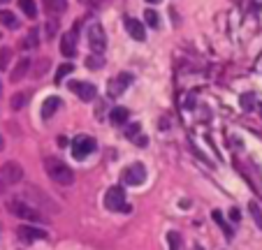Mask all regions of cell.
<instances>
[{
	"mask_svg": "<svg viewBox=\"0 0 262 250\" xmlns=\"http://www.w3.org/2000/svg\"><path fill=\"white\" fill-rule=\"evenodd\" d=\"M0 90H2V83H0Z\"/></svg>",
	"mask_w": 262,
	"mask_h": 250,
	"instance_id": "cell-34",
	"label": "cell"
},
{
	"mask_svg": "<svg viewBox=\"0 0 262 250\" xmlns=\"http://www.w3.org/2000/svg\"><path fill=\"white\" fill-rule=\"evenodd\" d=\"M105 209L121 211V213H130L132 211V206L126 204V190L121 185H114V188L107 190V195H105Z\"/></svg>",
	"mask_w": 262,
	"mask_h": 250,
	"instance_id": "cell-3",
	"label": "cell"
},
{
	"mask_svg": "<svg viewBox=\"0 0 262 250\" xmlns=\"http://www.w3.org/2000/svg\"><path fill=\"white\" fill-rule=\"evenodd\" d=\"M167 244H169V250H181V237H179V232H167Z\"/></svg>",
	"mask_w": 262,
	"mask_h": 250,
	"instance_id": "cell-23",
	"label": "cell"
},
{
	"mask_svg": "<svg viewBox=\"0 0 262 250\" xmlns=\"http://www.w3.org/2000/svg\"><path fill=\"white\" fill-rule=\"evenodd\" d=\"M67 88L72 90V93H77V97L84 102H93L95 97H98V88L93 86V83H86V82H70L67 83Z\"/></svg>",
	"mask_w": 262,
	"mask_h": 250,
	"instance_id": "cell-8",
	"label": "cell"
},
{
	"mask_svg": "<svg viewBox=\"0 0 262 250\" xmlns=\"http://www.w3.org/2000/svg\"><path fill=\"white\" fill-rule=\"evenodd\" d=\"M61 54L65 58H74L77 56V33H67L61 37Z\"/></svg>",
	"mask_w": 262,
	"mask_h": 250,
	"instance_id": "cell-11",
	"label": "cell"
},
{
	"mask_svg": "<svg viewBox=\"0 0 262 250\" xmlns=\"http://www.w3.org/2000/svg\"><path fill=\"white\" fill-rule=\"evenodd\" d=\"M47 14H63L67 9V0H42Z\"/></svg>",
	"mask_w": 262,
	"mask_h": 250,
	"instance_id": "cell-15",
	"label": "cell"
},
{
	"mask_svg": "<svg viewBox=\"0 0 262 250\" xmlns=\"http://www.w3.org/2000/svg\"><path fill=\"white\" fill-rule=\"evenodd\" d=\"M249 209H251V216H253L256 225L262 230V211H260V206H258V202H251V204H249Z\"/></svg>",
	"mask_w": 262,
	"mask_h": 250,
	"instance_id": "cell-25",
	"label": "cell"
},
{
	"mask_svg": "<svg viewBox=\"0 0 262 250\" xmlns=\"http://www.w3.org/2000/svg\"><path fill=\"white\" fill-rule=\"evenodd\" d=\"M37 44H40V33H37V28H33V30L26 35V40H23L21 47H23V49H35Z\"/></svg>",
	"mask_w": 262,
	"mask_h": 250,
	"instance_id": "cell-20",
	"label": "cell"
},
{
	"mask_svg": "<svg viewBox=\"0 0 262 250\" xmlns=\"http://www.w3.org/2000/svg\"><path fill=\"white\" fill-rule=\"evenodd\" d=\"M148 5H158V2H162V0H146Z\"/></svg>",
	"mask_w": 262,
	"mask_h": 250,
	"instance_id": "cell-32",
	"label": "cell"
},
{
	"mask_svg": "<svg viewBox=\"0 0 262 250\" xmlns=\"http://www.w3.org/2000/svg\"><path fill=\"white\" fill-rule=\"evenodd\" d=\"M230 220H232V223H239V220H242V211H239V209H230Z\"/></svg>",
	"mask_w": 262,
	"mask_h": 250,
	"instance_id": "cell-31",
	"label": "cell"
},
{
	"mask_svg": "<svg viewBox=\"0 0 262 250\" xmlns=\"http://www.w3.org/2000/svg\"><path fill=\"white\" fill-rule=\"evenodd\" d=\"M7 209H9L12 216L23 218V220H33V223H49V218L42 216L40 209H35V206L26 204L23 199H9V202H7Z\"/></svg>",
	"mask_w": 262,
	"mask_h": 250,
	"instance_id": "cell-2",
	"label": "cell"
},
{
	"mask_svg": "<svg viewBox=\"0 0 262 250\" xmlns=\"http://www.w3.org/2000/svg\"><path fill=\"white\" fill-rule=\"evenodd\" d=\"M0 2H5V0H0Z\"/></svg>",
	"mask_w": 262,
	"mask_h": 250,
	"instance_id": "cell-35",
	"label": "cell"
},
{
	"mask_svg": "<svg viewBox=\"0 0 262 250\" xmlns=\"http://www.w3.org/2000/svg\"><path fill=\"white\" fill-rule=\"evenodd\" d=\"M95 149H98V144H95L93 137H88V135H79L72 142V156L77 158V160H86Z\"/></svg>",
	"mask_w": 262,
	"mask_h": 250,
	"instance_id": "cell-5",
	"label": "cell"
},
{
	"mask_svg": "<svg viewBox=\"0 0 262 250\" xmlns=\"http://www.w3.org/2000/svg\"><path fill=\"white\" fill-rule=\"evenodd\" d=\"M58 30H61V23H58V21H54V19L47 21V37L49 40H54Z\"/></svg>",
	"mask_w": 262,
	"mask_h": 250,
	"instance_id": "cell-28",
	"label": "cell"
},
{
	"mask_svg": "<svg viewBox=\"0 0 262 250\" xmlns=\"http://www.w3.org/2000/svg\"><path fill=\"white\" fill-rule=\"evenodd\" d=\"M144 181H146V167L141 163H134L123 169V183L126 185H141Z\"/></svg>",
	"mask_w": 262,
	"mask_h": 250,
	"instance_id": "cell-6",
	"label": "cell"
},
{
	"mask_svg": "<svg viewBox=\"0 0 262 250\" xmlns=\"http://www.w3.org/2000/svg\"><path fill=\"white\" fill-rule=\"evenodd\" d=\"M214 220H216L218 225H221L223 230H225V234H228V237H232V234H235V232H232V227L228 225V220L223 218V213H221V211H214Z\"/></svg>",
	"mask_w": 262,
	"mask_h": 250,
	"instance_id": "cell-24",
	"label": "cell"
},
{
	"mask_svg": "<svg viewBox=\"0 0 262 250\" xmlns=\"http://www.w3.org/2000/svg\"><path fill=\"white\" fill-rule=\"evenodd\" d=\"M9 58H12V49L2 47V49H0V70H7V65H9Z\"/></svg>",
	"mask_w": 262,
	"mask_h": 250,
	"instance_id": "cell-27",
	"label": "cell"
},
{
	"mask_svg": "<svg viewBox=\"0 0 262 250\" xmlns=\"http://www.w3.org/2000/svg\"><path fill=\"white\" fill-rule=\"evenodd\" d=\"M19 7L28 19H35V16H37V5H35V0H19Z\"/></svg>",
	"mask_w": 262,
	"mask_h": 250,
	"instance_id": "cell-19",
	"label": "cell"
},
{
	"mask_svg": "<svg viewBox=\"0 0 262 250\" xmlns=\"http://www.w3.org/2000/svg\"><path fill=\"white\" fill-rule=\"evenodd\" d=\"M239 104H242V109L251 111V109H253V104H256V100H253V95H251V93H246V95H242V100H239Z\"/></svg>",
	"mask_w": 262,
	"mask_h": 250,
	"instance_id": "cell-30",
	"label": "cell"
},
{
	"mask_svg": "<svg viewBox=\"0 0 262 250\" xmlns=\"http://www.w3.org/2000/svg\"><path fill=\"white\" fill-rule=\"evenodd\" d=\"M44 167H47L49 178L54 183H58V185H70V183L74 181V171L67 167L63 160H58V158H47V160H44Z\"/></svg>",
	"mask_w": 262,
	"mask_h": 250,
	"instance_id": "cell-1",
	"label": "cell"
},
{
	"mask_svg": "<svg viewBox=\"0 0 262 250\" xmlns=\"http://www.w3.org/2000/svg\"><path fill=\"white\" fill-rule=\"evenodd\" d=\"M86 68L88 70H102V68H105V61H102L100 56H88V58H86Z\"/></svg>",
	"mask_w": 262,
	"mask_h": 250,
	"instance_id": "cell-26",
	"label": "cell"
},
{
	"mask_svg": "<svg viewBox=\"0 0 262 250\" xmlns=\"http://www.w3.org/2000/svg\"><path fill=\"white\" fill-rule=\"evenodd\" d=\"M128 118H130V111L126 107H114L109 111V121L114 123V125H123Z\"/></svg>",
	"mask_w": 262,
	"mask_h": 250,
	"instance_id": "cell-17",
	"label": "cell"
},
{
	"mask_svg": "<svg viewBox=\"0 0 262 250\" xmlns=\"http://www.w3.org/2000/svg\"><path fill=\"white\" fill-rule=\"evenodd\" d=\"M126 30H128V35L132 37L134 42H144V37H146V30H144V23L137 19H126Z\"/></svg>",
	"mask_w": 262,
	"mask_h": 250,
	"instance_id": "cell-12",
	"label": "cell"
},
{
	"mask_svg": "<svg viewBox=\"0 0 262 250\" xmlns=\"http://www.w3.org/2000/svg\"><path fill=\"white\" fill-rule=\"evenodd\" d=\"M132 83V75H128V72H123V75H119L116 79H112L109 82V86H107V93H109V97H119V95L126 90V88Z\"/></svg>",
	"mask_w": 262,
	"mask_h": 250,
	"instance_id": "cell-9",
	"label": "cell"
},
{
	"mask_svg": "<svg viewBox=\"0 0 262 250\" xmlns=\"http://www.w3.org/2000/svg\"><path fill=\"white\" fill-rule=\"evenodd\" d=\"M16 234H19V239L23 241V244H33V241H37V239H47V232L40 230V227H30V225L19 227Z\"/></svg>",
	"mask_w": 262,
	"mask_h": 250,
	"instance_id": "cell-10",
	"label": "cell"
},
{
	"mask_svg": "<svg viewBox=\"0 0 262 250\" xmlns=\"http://www.w3.org/2000/svg\"><path fill=\"white\" fill-rule=\"evenodd\" d=\"M86 37H88V47L93 49V54H102V51L107 49V35H105V28H102L98 21L88 23Z\"/></svg>",
	"mask_w": 262,
	"mask_h": 250,
	"instance_id": "cell-4",
	"label": "cell"
},
{
	"mask_svg": "<svg viewBox=\"0 0 262 250\" xmlns=\"http://www.w3.org/2000/svg\"><path fill=\"white\" fill-rule=\"evenodd\" d=\"M144 21H146L151 28H158V26H160V16L155 14V9H146V12H144Z\"/></svg>",
	"mask_w": 262,
	"mask_h": 250,
	"instance_id": "cell-22",
	"label": "cell"
},
{
	"mask_svg": "<svg viewBox=\"0 0 262 250\" xmlns=\"http://www.w3.org/2000/svg\"><path fill=\"white\" fill-rule=\"evenodd\" d=\"M126 139H130V142H134L137 146H146L148 139L144 135H141V128H139V123H132L128 130H126Z\"/></svg>",
	"mask_w": 262,
	"mask_h": 250,
	"instance_id": "cell-14",
	"label": "cell"
},
{
	"mask_svg": "<svg viewBox=\"0 0 262 250\" xmlns=\"http://www.w3.org/2000/svg\"><path fill=\"white\" fill-rule=\"evenodd\" d=\"M26 104V93H16V95H12V109L16 111V109H21Z\"/></svg>",
	"mask_w": 262,
	"mask_h": 250,
	"instance_id": "cell-29",
	"label": "cell"
},
{
	"mask_svg": "<svg viewBox=\"0 0 262 250\" xmlns=\"http://www.w3.org/2000/svg\"><path fill=\"white\" fill-rule=\"evenodd\" d=\"M0 23L5 28H9V30H16V28H19V19H16L12 12H7V9H0Z\"/></svg>",
	"mask_w": 262,
	"mask_h": 250,
	"instance_id": "cell-18",
	"label": "cell"
},
{
	"mask_svg": "<svg viewBox=\"0 0 262 250\" xmlns=\"http://www.w3.org/2000/svg\"><path fill=\"white\" fill-rule=\"evenodd\" d=\"M2 146H5V139H2V135H0V151H2Z\"/></svg>",
	"mask_w": 262,
	"mask_h": 250,
	"instance_id": "cell-33",
	"label": "cell"
},
{
	"mask_svg": "<svg viewBox=\"0 0 262 250\" xmlns=\"http://www.w3.org/2000/svg\"><path fill=\"white\" fill-rule=\"evenodd\" d=\"M70 72H74V65H72V63H63L61 68L56 70V83L63 82V79H65V77L70 75Z\"/></svg>",
	"mask_w": 262,
	"mask_h": 250,
	"instance_id": "cell-21",
	"label": "cell"
},
{
	"mask_svg": "<svg viewBox=\"0 0 262 250\" xmlns=\"http://www.w3.org/2000/svg\"><path fill=\"white\" fill-rule=\"evenodd\" d=\"M23 178V167L19 163H5L0 167V181L5 185H14Z\"/></svg>",
	"mask_w": 262,
	"mask_h": 250,
	"instance_id": "cell-7",
	"label": "cell"
},
{
	"mask_svg": "<svg viewBox=\"0 0 262 250\" xmlns=\"http://www.w3.org/2000/svg\"><path fill=\"white\" fill-rule=\"evenodd\" d=\"M61 97H47V100L42 102V118H44V121H49V118H51V116L56 114V111H58V109H61Z\"/></svg>",
	"mask_w": 262,
	"mask_h": 250,
	"instance_id": "cell-13",
	"label": "cell"
},
{
	"mask_svg": "<svg viewBox=\"0 0 262 250\" xmlns=\"http://www.w3.org/2000/svg\"><path fill=\"white\" fill-rule=\"evenodd\" d=\"M28 70H30V58H21V61L16 63V68L12 70V77H9V79H12V82H21V79L28 75Z\"/></svg>",
	"mask_w": 262,
	"mask_h": 250,
	"instance_id": "cell-16",
	"label": "cell"
}]
</instances>
